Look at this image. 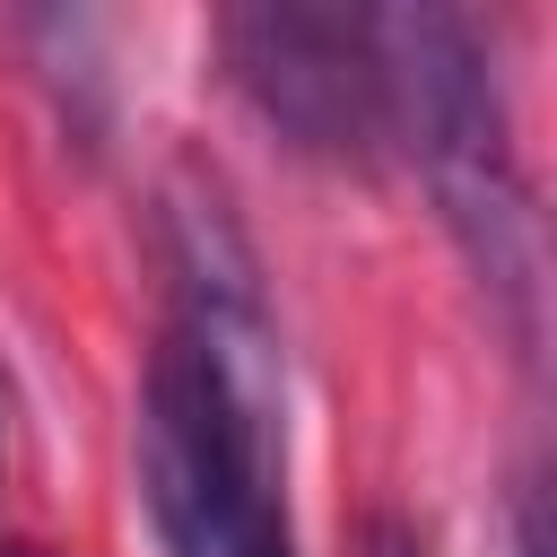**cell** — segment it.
Listing matches in <instances>:
<instances>
[{
  "label": "cell",
  "instance_id": "1",
  "mask_svg": "<svg viewBox=\"0 0 557 557\" xmlns=\"http://www.w3.org/2000/svg\"><path fill=\"white\" fill-rule=\"evenodd\" d=\"M183 322L148 366L139 479L165 557H296L278 496V348L218 209H183Z\"/></svg>",
  "mask_w": 557,
  "mask_h": 557
},
{
  "label": "cell",
  "instance_id": "2",
  "mask_svg": "<svg viewBox=\"0 0 557 557\" xmlns=\"http://www.w3.org/2000/svg\"><path fill=\"white\" fill-rule=\"evenodd\" d=\"M366 35H374V78H383V139H400L426 165L479 270L522 278V252H513L522 191L505 165V104L479 61V35L453 9H366Z\"/></svg>",
  "mask_w": 557,
  "mask_h": 557
},
{
  "label": "cell",
  "instance_id": "4",
  "mask_svg": "<svg viewBox=\"0 0 557 557\" xmlns=\"http://www.w3.org/2000/svg\"><path fill=\"white\" fill-rule=\"evenodd\" d=\"M0 557H44V548H26V540H0Z\"/></svg>",
  "mask_w": 557,
  "mask_h": 557
},
{
  "label": "cell",
  "instance_id": "3",
  "mask_svg": "<svg viewBox=\"0 0 557 557\" xmlns=\"http://www.w3.org/2000/svg\"><path fill=\"white\" fill-rule=\"evenodd\" d=\"M226 61L244 96L313 157H374L383 148V78L366 9L261 0L226 17Z\"/></svg>",
  "mask_w": 557,
  "mask_h": 557
}]
</instances>
